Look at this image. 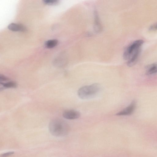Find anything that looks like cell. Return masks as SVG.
<instances>
[{"instance_id":"obj_9","label":"cell","mask_w":157,"mask_h":157,"mask_svg":"<svg viewBox=\"0 0 157 157\" xmlns=\"http://www.w3.org/2000/svg\"><path fill=\"white\" fill-rule=\"evenodd\" d=\"M2 88H0V90L4 88H14L17 86L16 83L13 81H8L6 82H0Z\"/></svg>"},{"instance_id":"obj_6","label":"cell","mask_w":157,"mask_h":157,"mask_svg":"<svg viewBox=\"0 0 157 157\" xmlns=\"http://www.w3.org/2000/svg\"><path fill=\"white\" fill-rule=\"evenodd\" d=\"M8 28L9 30L13 31L25 32L26 30V27L23 25L14 23L9 24Z\"/></svg>"},{"instance_id":"obj_11","label":"cell","mask_w":157,"mask_h":157,"mask_svg":"<svg viewBox=\"0 0 157 157\" xmlns=\"http://www.w3.org/2000/svg\"><path fill=\"white\" fill-rule=\"evenodd\" d=\"M59 1L57 0H44L43 2L44 4L48 5H55L59 3Z\"/></svg>"},{"instance_id":"obj_7","label":"cell","mask_w":157,"mask_h":157,"mask_svg":"<svg viewBox=\"0 0 157 157\" xmlns=\"http://www.w3.org/2000/svg\"><path fill=\"white\" fill-rule=\"evenodd\" d=\"M141 51V50L138 52L128 61L127 64L128 67H131L135 64L139 57Z\"/></svg>"},{"instance_id":"obj_8","label":"cell","mask_w":157,"mask_h":157,"mask_svg":"<svg viewBox=\"0 0 157 157\" xmlns=\"http://www.w3.org/2000/svg\"><path fill=\"white\" fill-rule=\"evenodd\" d=\"M146 74L147 75H152L157 73V63L147 65L146 67Z\"/></svg>"},{"instance_id":"obj_1","label":"cell","mask_w":157,"mask_h":157,"mask_svg":"<svg viewBox=\"0 0 157 157\" xmlns=\"http://www.w3.org/2000/svg\"><path fill=\"white\" fill-rule=\"evenodd\" d=\"M49 129L53 135L61 137L68 134L70 130L68 124L61 119H56L51 121L49 125Z\"/></svg>"},{"instance_id":"obj_2","label":"cell","mask_w":157,"mask_h":157,"mask_svg":"<svg viewBox=\"0 0 157 157\" xmlns=\"http://www.w3.org/2000/svg\"><path fill=\"white\" fill-rule=\"evenodd\" d=\"M101 86L98 83H94L80 88L78 90V97L83 99H91L96 97L101 90Z\"/></svg>"},{"instance_id":"obj_12","label":"cell","mask_w":157,"mask_h":157,"mask_svg":"<svg viewBox=\"0 0 157 157\" xmlns=\"http://www.w3.org/2000/svg\"><path fill=\"white\" fill-rule=\"evenodd\" d=\"M148 30L150 31H155L157 30V23L151 25L149 28Z\"/></svg>"},{"instance_id":"obj_13","label":"cell","mask_w":157,"mask_h":157,"mask_svg":"<svg viewBox=\"0 0 157 157\" xmlns=\"http://www.w3.org/2000/svg\"><path fill=\"white\" fill-rule=\"evenodd\" d=\"M14 153V151H11L4 153L1 155V157H7L13 154Z\"/></svg>"},{"instance_id":"obj_5","label":"cell","mask_w":157,"mask_h":157,"mask_svg":"<svg viewBox=\"0 0 157 157\" xmlns=\"http://www.w3.org/2000/svg\"><path fill=\"white\" fill-rule=\"evenodd\" d=\"M63 117L68 120H74L78 119L80 116V113L78 111L73 110L65 111L63 114Z\"/></svg>"},{"instance_id":"obj_3","label":"cell","mask_w":157,"mask_h":157,"mask_svg":"<svg viewBox=\"0 0 157 157\" xmlns=\"http://www.w3.org/2000/svg\"><path fill=\"white\" fill-rule=\"evenodd\" d=\"M144 41L142 40H136L130 44L126 48L123 54L124 59L128 60L134 54L141 50Z\"/></svg>"},{"instance_id":"obj_14","label":"cell","mask_w":157,"mask_h":157,"mask_svg":"<svg viewBox=\"0 0 157 157\" xmlns=\"http://www.w3.org/2000/svg\"><path fill=\"white\" fill-rule=\"evenodd\" d=\"M9 79L7 77L2 75H0V82H3L8 81Z\"/></svg>"},{"instance_id":"obj_4","label":"cell","mask_w":157,"mask_h":157,"mask_svg":"<svg viewBox=\"0 0 157 157\" xmlns=\"http://www.w3.org/2000/svg\"><path fill=\"white\" fill-rule=\"evenodd\" d=\"M136 106V102L133 101L129 105L122 110L116 114L117 116H128L132 114L134 111Z\"/></svg>"},{"instance_id":"obj_10","label":"cell","mask_w":157,"mask_h":157,"mask_svg":"<svg viewBox=\"0 0 157 157\" xmlns=\"http://www.w3.org/2000/svg\"><path fill=\"white\" fill-rule=\"evenodd\" d=\"M58 41L57 40L53 39L49 40L46 41L45 43V47L48 48H51L57 45Z\"/></svg>"}]
</instances>
